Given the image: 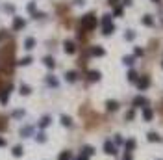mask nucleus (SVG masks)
Wrapping results in <instances>:
<instances>
[{
    "label": "nucleus",
    "instance_id": "obj_39",
    "mask_svg": "<svg viewBox=\"0 0 163 160\" xmlns=\"http://www.w3.org/2000/svg\"><path fill=\"white\" fill-rule=\"evenodd\" d=\"M76 160H89V156H85V154H80V156L76 158Z\"/></svg>",
    "mask_w": 163,
    "mask_h": 160
},
{
    "label": "nucleus",
    "instance_id": "obj_22",
    "mask_svg": "<svg viewBox=\"0 0 163 160\" xmlns=\"http://www.w3.org/2000/svg\"><path fill=\"white\" fill-rule=\"evenodd\" d=\"M33 60H32V56H26V58H22V60H19V65H30Z\"/></svg>",
    "mask_w": 163,
    "mask_h": 160
},
{
    "label": "nucleus",
    "instance_id": "obj_2",
    "mask_svg": "<svg viewBox=\"0 0 163 160\" xmlns=\"http://www.w3.org/2000/svg\"><path fill=\"white\" fill-rule=\"evenodd\" d=\"M13 91V84H6L2 89H0V102L2 104H6L8 102V97H9V93Z\"/></svg>",
    "mask_w": 163,
    "mask_h": 160
},
{
    "label": "nucleus",
    "instance_id": "obj_33",
    "mask_svg": "<svg viewBox=\"0 0 163 160\" xmlns=\"http://www.w3.org/2000/svg\"><path fill=\"white\" fill-rule=\"evenodd\" d=\"M37 142H39V143H45V142H47V136H45V132H39V134H37Z\"/></svg>",
    "mask_w": 163,
    "mask_h": 160
},
{
    "label": "nucleus",
    "instance_id": "obj_34",
    "mask_svg": "<svg viewBox=\"0 0 163 160\" xmlns=\"http://www.w3.org/2000/svg\"><path fill=\"white\" fill-rule=\"evenodd\" d=\"M126 39H128V41H132V39H134L135 37V34L134 32H132V30H128V32H126V36H124Z\"/></svg>",
    "mask_w": 163,
    "mask_h": 160
},
{
    "label": "nucleus",
    "instance_id": "obj_32",
    "mask_svg": "<svg viewBox=\"0 0 163 160\" xmlns=\"http://www.w3.org/2000/svg\"><path fill=\"white\" fill-rule=\"evenodd\" d=\"M47 82L50 84V86H58V80H56L52 74H48V78H47Z\"/></svg>",
    "mask_w": 163,
    "mask_h": 160
},
{
    "label": "nucleus",
    "instance_id": "obj_20",
    "mask_svg": "<svg viewBox=\"0 0 163 160\" xmlns=\"http://www.w3.org/2000/svg\"><path fill=\"white\" fill-rule=\"evenodd\" d=\"M113 30H115L113 24H108V26H104V32H102V34H104V36H111V34H113Z\"/></svg>",
    "mask_w": 163,
    "mask_h": 160
},
{
    "label": "nucleus",
    "instance_id": "obj_3",
    "mask_svg": "<svg viewBox=\"0 0 163 160\" xmlns=\"http://www.w3.org/2000/svg\"><path fill=\"white\" fill-rule=\"evenodd\" d=\"M148 84H150V78H148V76H143V78H139V80H137V88H139L141 91H143V89H146V88H148Z\"/></svg>",
    "mask_w": 163,
    "mask_h": 160
},
{
    "label": "nucleus",
    "instance_id": "obj_6",
    "mask_svg": "<svg viewBox=\"0 0 163 160\" xmlns=\"http://www.w3.org/2000/svg\"><path fill=\"white\" fill-rule=\"evenodd\" d=\"M134 106H148V99H145V97H135L134 99Z\"/></svg>",
    "mask_w": 163,
    "mask_h": 160
},
{
    "label": "nucleus",
    "instance_id": "obj_8",
    "mask_svg": "<svg viewBox=\"0 0 163 160\" xmlns=\"http://www.w3.org/2000/svg\"><path fill=\"white\" fill-rule=\"evenodd\" d=\"M33 47H35V39L33 37H26V39H24V48H26V51H32Z\"/></svg>",
    "mask_w": 163,
    "mask_h": 160
},
{
    "label": "nucleus",
    "instance_id": "obj_18",
    "mask_svg": "<svg viewBox=\"0 0 163 160\" xmlns=\"http://www.w3.org/2000/svg\"><path fill=\"white\" fill-rule=\"evenodd\" d=\"M70 158H72V153H70V151H63V153L59 154L58 160H70Z\"/></svg>",
    "mask_w": 163,
    "mask_h": 160
},
{
    "label": "nucleus",
    "instance_id": "obj_4",
    "mask_svg": "<svg viewBox=\"0 0 163 160\" xmlns=\"http://www.w3.org/2000/svg\"><path fill=\"white\" fill-rule=\"evenodd\" d=\"M24 26H26V21H24V19H20V17H15L13 30H20V28H24Z\"/></svg>",
    "mask_w": 163,
    "mask_h": 160
},
{
    "label": "nucleus",
    "instance_id": "obj_11",
    "mask_svg": "<svg viewBox=\"0 0 163 160\" xmlns=\"http://www.w3.org/2000/svg\"><path fill=\"white\" fill-rule=\"evenodd\" d=\"M65 78H67V82H74V80H78V73L76 71H69L65 74Z\"/></svg>",
    "mask_w": 163,
    "mask_h": 160
},
{
    "label": "nucleus",
    "instance_id": "obj_19",
    "mask_svg": "<svg viewBox=\"0 0 163 160\" xmlns=\"http://www.w3.org/2000/svg\"><path fill=\"white\" fill-rule=\"evenodd\" d=\"M61 123H63L65 127H72V119L69 116H61Z\"/></svg>",
    "mask_w": 163,
    "mask_h": 160
},
{
    "label": "nucleus",
    "instance_id": "obj_40",
    "mask_svg": "<svg viewBox=\"0 0 163 160\" xmlns=\"http://www.w3.org/2000/svg\"><path fill=\"white\" fill-rule=\"evenodd\" d=\"M4 145H6V140H4V138H0V147H4Z\"/></svg>",
    "mask_w": 163,
    "mask_h": 160
},
{
    "label": "nucleus",
    "instance_id": "obj_16",
    "mask_svg": "<svg viewBox=\"0 0 163 160\" xmlns=\"http://www.w3.org/2000/svg\"><path fill=\"white\" fill-rule=\"evenodd\" d=\"M48 125H50V116H43V117H41V121H39V127L45 128V127H48Z\"/></svg>",
    "mask_w": 163,
    "mask_h": 160
},
{
    "label": "nucleus",
    "instance_id": "obj_26",
    "mask_svg": "<svg viewBox=\"0 0 163 160\" xmlns=\"http://www.w3.org/2000/svg\"><path fill=\"white\" fill-rule=\"evenodd\" d=\"M122 62H124L126 65H132V63L135 62V56H124V58H122Z\"/></svg>",
    "mask_w": 163,
    "mask_h": 160
},
{
    "label": "nucleus",
    "instance_id": "obj_24",
    "mask_svg": "<svg viewBox=\"0 0 163 160\" xmlns=\"http://www.w3.org/2000/svg\"><path fill=\"white\" fill-rule=\"evenodd\" d=\"M8 128V123H6V117L4 116H0V132H4Z\"/></svg>",
    "mask_w": 163,
    "mask_h": 160
},
{
    "label": "nucleus",
    "instance_id": "obj_29",
    "mask_svg": "<svg viewBox=\"0 0 163 160\" xmlns=\"http://www.w3.org/2000/svg\"><path fill=\"white\" fill-rule=\"evenodd\" d=\"M24 116V110H15V112L11 114V117H15V119H20Z\"/></svg>",
    "mask_w": 163,
    "mask_h": 160
},
{
    "label": "nucleus",
    "instance_id": "obj_21",
    "mask_svg": "<svg viewBox=\"0 0 163 160\" xmlns=\"http://www.w3.org/2000/svg\"><path fill=\"white\" fill-rule=\"evenodd\" d=\"M30 93H32V88L22 84V86H20V95H30Z\"/></svg>",
    "mask_w": 163,
    "mask_h": 160
},
{
    "label": "nucleus",
    "instance_id": "obj_1",
    "mask_svg": "<svg viewBox=\"0 0 163 160\" xmlns=\"http://www.w3.org/2000/svg\"><path fill=\"white\" fill-rule=\"evenodd\" d=\"M82 24H84V28L85 30H93L96 26V17L93 13H87V15H84V19H82Z\"/></svg>",
    "mask_w": 163,
    "mask_h": 160
},
{
    "label": "nucleus",
    "instance_id": "obj_14",
    "mask_svg": "<svg viewBox=\"0 0 163 160\" xmlns=\"http://www.w3.org/2000/svg\"><path fill=\"white\" fill-rule=\"evenodd\" d=\"M106 108H108L109 112H115V110L119 108V102H117V101H108V102H106Z\"/></svg>",
    "mask_w": 163,
    "mask_h": 160
},
{
    "label": "nucleus",
    "instance_id": "obj_27",
    "mask_svg": "<svg viewBox=\"0 0 163 160\" xmlns=\"http://www.w3.org/2000/svg\"><path fill=\"white\" fill-rule=\"evenodd\" d=\"M108 24H111V15H104L102 17V26H108Z\"/></svg>",
    "mask_w": 163,
    "mask_h": 160
},
{
    "label": "nucleus",
    "instance_id": "obj_42",
    "mask_svg": "<svg viewBox=\"0 0 163 160\" xmlns=\"http://www.w3.org/2000/svg\"><path fill=\"white\" fill-rule=\"evenodd\" d=\"M0 37H2V34H0Z\"/></svg>",
    "mask_w": 163,
    "mask_h": 160
},
{
    "label": "nucleus",
    "instance_id": "obj_12",
    "mask_svg": "<svg viewBox=\"0 0 163 160\" xmlns=\"http://www.w3.org/2000/svg\"><path fill=\"white\" fill-rule=\"evenodd\" d=\"M152 116H154V114H152V110H150L148 106H146L145 110H143V119H145V121H150V119H152Z\"/></svg>",
    "mask_w": 163,
    "mask_h": 160
},
{
    "label": "nucleus",
    "instance_id": "obj_15",
    "mask_svg": "<svg viewBox=\"0 0 163 160\" xmlns=\"http://www.w3.org/2000/svg\"><path fill=\"white\" fill-rule=\"evenodd\" d=\"M43 62H45V65H47L48 69H54V67H56V62H54V58H50V56H47V58L43 60Z\"/></svg>",
    "mask_w": 163,
    "mask_h": 160
},
{
    "label": "nucleus",
    "instance_id": "obj_9",
    "mask_svg": "<svg viewBox=\"0 0 163 160\" xmlns=\"http://www.w3.org/2000/svg\"><path fill=\"white\" fill-rule=\"evenodd\" d=\"M87 78H89V82H96V80H100V73L98 71H89Z\"/></svg>",
    "mask_w": 163,
    "mask_h": 160
},
{
    "label": "nucleus",
    "instance_id": "obj_5",
    "mask_svg": "<svg viewBox=\"0 0 163 160\" xmlns=\"http://www.w3.org/2000/svg\"><path fill=\"white\" fill-rule=\"evenodd\" d=\"M104 151L108 153V154H115V153H117V147H115V143H111V142H106V143H104Z\"/></svg>",
    "mask_w": 163,
    "mask_h": 160
},
{
    "label": "nucleus",
    "instance_id": "obj_23",
    "mask_svg": "<svg viewBox=\"0 0 163 160\" xmlns=\"http://www.w3.org/2000/svg\"><path fill=\"white\" fill-rule=\"evenodd\" d=\"M128 80L130 82H137V80H139V74H137L135 71H130L128 73Z\"/></svg>",
    "mask_w": 163,
    "mask_h": 160
},
{
    "label": "nucleus",
    "instance_id": "obj_41",
    "mask_svg": "<svg viewBox=\"0 0 163 160\" xmlns=\"http://www.w3.org/2000/svg\"><path fill=\"white\" fill-rule=\"evenodd\" d=\"M122 160H132V158H130V153H128V154H126V156H124V158H122Z\"/></svg>",
    "mask_w": 163,
    "mask_h": 160
},
{
    "label": "nucleus",
    "instance_id": "obj_10",
    "mask_svg": "<svg viewBox=\"0 0 163 160\" xmlns=\"http://www.w3.org/2000/svg\"><path fill=\"white\" fill-rule=\"evenodd\" d=\"M104 48H102V47H93V48H91V56H104Z\"/></svg>",
    "mask_w": 163,
    "mask_h": 160
},
{
    "label": "nucleus",
    "instance_id": "obj_17",
    "mask_svg": "<svg viewBox=\"0 0 163 160\" xmlns=\"http://www.w3.org/2000/svg\"><path fill=\"white\" fill-rule=\"evenodd\" d=\"M11 153H13V156H22V145H15L11 149Z\"/></svg>",
    "mask_w": 163,
    "mask_h": 160
},
{
    "label": "nucleus",
    "instance_id": "obj_38",
    "mask_svg": "<svg viewBox=\"0 0 163 160\" xmlns=\"http://www.w3.org/2000/svg\"><path fill=\"white\" fill-rule=\"evenodd\" d=\"M141 54H143L141 48H135V51H134V56H141Z\"/></svg>",
    "mask_w": 163,
    "mask_h": 160
},
{
    "label": "nucleus",
    "instance_id": "obj_30",
    "mask_svg": "<svg viewBox=\"0 0 163 160\" xmlns=\"http://www.w3.org/2000/svg\"><path fill=\"white\" fill-rule=\"evenodd\" d=\"M146 138H148V142H160V136H157L156 132H150Z\"/></svg>",
    "mask_w": 163,
    "mask_h": 160
},
{
    "label": "nucleus",
    "instance_id": "obj_36",
    "mask_svg": "<svg viewBox=\"0 0 163 160\" xmlns=\"http://www.w3.org/2000/svg\"><path fill=\"white\" fill-rule=\"evenodd\" d=\"M115 15H117V17H122V8H121V6L115 8Z\"/></svg>",
    "mask_w": 163,
    "mask_h": 160
},
{
    "label": "nucleus",
    "instance_id": "obj_35",
    "mask_svg": "<svg viewBox=\"0 0 163 160\" xmlns=\"http://www.w3.org/2000/svg\"><path fill=\"white\" fill-rule=\"evenodd\" d=\"M28 11H30V13H35V4H33V2L28 4Z\"/></svg>",
    "mask_w": 163,
    "mask_h": 160
},
{
    "label": "nucleus",
    "instance_id": "obj_28",
    "mask_svg": "<svg viewBox=\"0 0 163 160\" xmlns=\"http://www.w3.org/2000/svg\"><path fill=\"white\" fill-rule=\"evenodd\" d=\"M152 22H154V21H152V17H150V15L143 17V24H145V26H152Z\"/></svg>",
    "mask_w": 163,
    "mask_h": 160
},
{
    "label": "nucleus",
    "instance_id": "obj_7",
    "mask_svg": "<svg viewBox=\"0 0 163 160\" xmlns=\"http://www.w3.org/2000/svg\"><path fill=\"white\" fill-rule=\"evenodd\" d=\"M65 52H67V54H74L76 52V45L72 41H65Z\"/></svg>",
    "mask_w": 163,
    "mask_h": 160
},
{
    "label": "nucleus",
    "instance_id": "obj_25",
    "mask_svg": "<svg viewBox=\"0 0 163 160\" xmlns=\"http://www.w3.org/2000/svg\"><path fill=\"white\" fill-rule=\"evenodd\" d=\"M93 153H95L93 147H91V145H85V147H84V153H82V154H85V156H91Z\"/></svg>",
    "mask_w": 163,
    "mask_h": 160
},
{
    "label": "nucleus",
    "instance_id": "obj_37",
    "mask_svg": "<svg viewBox=\"0 0 163 160\" xmlns=\"http://www.w3.org/2000/svg\"><path fill=\"white\" fill-rule=\"evenodd\" d=\"M115 145H122V138H121V136L115 138Z\"/></svg>",
    "mask_w": 163,
    "mask_h": 160
},
{
    "label": "nucleus",
    "instance_id": "obj_13",
    "mask_svg": "<svg viewBox=\"0 0 163 160\" xmlns=\"http://www.w3.org/2000/svg\"><path fill=\"white\" fill-rule=\"evenodd\" d=\"M32 132H33V128H32V127H24V128H20V136H22V138L32 136Z\"/></svg>",
    "mask_w": 163,
    "mask_h": 160
},
{
    "label": "nucleus",
    "instance_id": "obj_31",
    "mask_svg": "<svg viewBox=\"0 0 163 160\" xmlns=\"http://www.w3.org/2000/svg\"><path fill=\"white\" fill-rule=\"evenodd\" d=\"M134 147H135V142H134V140L126 142V151H128V153H132V149H134Z\"/></svg>",
    "mask_w": 163,
    "mask_h": 160
}]
</instances>
